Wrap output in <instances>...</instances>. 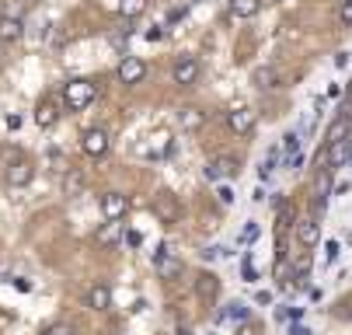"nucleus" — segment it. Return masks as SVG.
I'll return each instance as SVG.
<instances>
[{
	"mask_svg": "<svg viewBox=\"0 0 352 335\" xmlns=\"http://www.w3.org/2000/svg\"><path fill=\"white\" fill-rule=\"evenodd\" d=\"M80 147H84V154L87 158H105L109 154V147H112V140H109V133L105 129H84V136H80Z\"/></svg>",
	"mask_w": 352,
	"mask_h": 335,
	"instance_id": "nucleus-4",
	"label": "nucleus"
},
{
	"mask_svg": "<svg viewBox=\"0 0 352 335\" xmlns=\"http://www.w3.org/2000/svg\"><path fill=\"white\" fill-rule=\"evenodd\" d=\"M338 4H345V0H338Z\"/></svg>",
	"mask_w": 352,
	"mask_h": 335,
	"instance_id": "nucleus-43",
	"label": "nucleus"
},
{
	"mask_svg": "<svg viewBox=\"0 0 352 335\" xmlns=\"http://www.w3.org/2000/svg\"><path fill=\"white\" fill-rule=\"evenodd\" d=\"M195 294H199V301H203V304H213L220 297V279L213 272H199L195 276Z\"/></svg>",
	"mask_w": 352,
	"mask_h": 335,
	"instance_id": "nucleus-11",
	"label": "nucleus"
},
{
	"mask_svg": "<svg viewBox=\"0 0 352 335\" xmlns=\"http://www.w3.org/2000/svg\"><path fill=\"white\" fill-rule=\"evenodd\" d=\"M182 259L175 255V252H168V245H161L157 252H154V272L161 276V279H175V276H182Z\"/></svg>",
	"mask_w": 352,
	"mask_h": 335,
	"instance_id": "nucleus-6",
	"label": "nucleus"
},
{
	"mask_svg": "<svg viewBox=\"0 0 352 335\" xmlns=\"http://www.w3.org/2000/svg\"><path fill=\"white\" fill-rule=\"evenodd\" d=\"M42 335H77V332H74L70 325H60V321H56V325H49V328H42Z\"/></svg>",
	"mask_w": 352,
	"mask_h": 335,
	"instance_id": "nucleus-31",
	"label": "nucleus"
},
{
	"mask_svg": "<svg viewBox=\"0 0 352 335\" xmlns=\"http://www.w3.org/2000/svg\"><path fill=\"white\" fill-rule=\"evenodd\" d=\"M255 122H258V112L248 109V105H234V109L227 112V126H230L237 136H251V133H255Z\"/></svg>",
	"mask_w": 352,
	"mask_h": 335,
	"instance_id": "nucleus-3",
	"label": "nucleus"
},
{
	"mask_svg": "<svg viewBox=\"0 0 352 335\" xmlns=\"http://www.w3.org/2000/svg\"><path fill=\"white\" fill-rule=\"evenodd\" d=\"M217 199H220V203L227 206V203H234V193H230L227 185H220V188H217Z\"/></svg>",
	"mask_w": 352,
	"mask_h": 335,
	"instance_id": "nucleus-33",
	"label": "nucleus"
},
{
	"mask_svg": "<svg viewBox=\"0 0 352 335\" xmlns=\"http://www.w3.org/2000/svg\"><path fill=\"white\" fill-rule=\"evenodd\" d=\"M223 318H230V321H248V307L237 301V304H230V307H227V314H223Z\"/></svg>",
	"mask_w": 352,
	"mask_h": 335,
	"instance_id": "nucleus-29",
	"label": "nucleus"
},
{
	"mask_svg": "<svg viewBox=\"0 0 352 335\" xmlns=\"http://www.w3.org/2000/svg\"><path fill=\"white\" fill-rule=\"evenodd\" d=\"M241 171V161L234 158V154H220V158H213L210 164H206V182H220V178H234Z\"/></svg>",
	"mask_w": 352,
	"mask_h": 335,
	"instance_id": "nucleus-5",
	"label": "nucleus"
},
{
	"mask_svg": "<svg viewBox=\"0 0 352 335\" xmlns=\"http://www.w3.org/2000/svg\"><path fill=\"white\" fill-rule=\"evenodd\" d=\"M283 151H286V164L293 168V158H300V136L296 133H286L283 136Z\"/></svg>",
	"mask_w": 352,
	"mask_h": 335,
	"instance_id": "nucleus-25",
	"label": "nucleus"
},
{
	"mask_svg": "<svg viewBox=\"0 0 352 335\" xmlns=\"http://www.w3.org/2000/svg\"><path fill=\"white\" fill-rule=\"evenodd\" d=\"M122 234H126V224H122V220H105L102 227H98L94 241L102 245V248H116V245L122 241Z\"/></svg>",
	"mask_w": 352,
	"mask_h": 335,
	"instance_id": "nucleus-8",
	"label": "nucleus"
},
{
	"mask_svg": "<svg viewBox=\"0 0 352 335\" xmlns=\"http://www.w3.org/2000/svg\"><path fill=\"white\" fill-rule=\"evenodd\" d=\"M251 80H255V84L265 91V87H279V80H283V77H279V70H276V67H258Z\"/></svg>",
	"mask_w": 352,
	"mask_h": 335,
	"instance_id": "nucleus-23",
	"label": "nucleus"
},
{
	"mask_svg": "<svg viewBox=\"0 0 352 335\" xmlns=\"http://www.w3.org/2000/svg\"><path fill=\"white\" fill-rule=\"evenodd\" d=\"M116 77H119V80H122L126 87H133V84H140V80L146 77V63H143L140 56H126V60L119 63Z\"/></svg>",
	"mask_w": 352,
	"mask_h": 335,
	"instance_id": "nucleus-7",
	"label": "nucleus"
},
{
	"mask_svg": "<svg viewBox=\"0 0 352 335\" xmlns=\"http://www.w3.org/2000/svg\"><path fill=\"white\" fill-rule=\"evenodd\" d=\"M154 217L161 220V224H178V217H182V203H178V196L171 193V188H161V193L154 196Z\"/></svg>",
	"mask_w": 352,
	"mask_h": 335,
	"instance_id": "nucleus-2",
	"label": "nucleus"
},
{
	"mask_svg": "<svg viewBox=\"0 0 352 335\" xmlns=\"http://www.w3.org/2000/svg\"><path fill=\"white\" fill-rule=\"evenodd\" d=\"M32 178H35V168H32V161L18 158V161H11V164H8V182H11L14 188H25Z\"/></svg>",
	"mask_w": 352,
	"mask_h": 335,
	"instance_id": "nucleus-13",
	"label": "nucleus"
},
{
	"mask_svg": "<svg viewBox=\"0 0 352 335\" xmlns=\"http://www.w3.org/2000/svg\"><path fill=\"white\" fill-rule=\"evenodd\" d=\"M338 21L345 28H352V0H345V4H338Z\"/></svg>",
	"mask_w": 352,
	"mask_h": 335,
	"instance_id": "nucleus-30",
	"label": "nucleus"
},
{
	"mask_svg": "<svg viewBox=\"0 0 352 335\" xmlns=\"http://www.w3.org/2000/svg\"><path fill=\"white\" fill-rule=\"evenodd\" d=\"M171 77H175V84H182V87H192V84L199 80V60H195V56H182V60L175 63Z\"/></svg>",
	"mask_w": 352,
	"mask_h": 335,
	"instance_id": "nucleus-9",
	"label": "nucleus"
},
{
	"mask_svg": "<svg viewBox=\"0 0 352 335\" xmlns=\"http://www.w3.org/2000/svg\"><path fill=\"white\" fill-rule=\"evenodd\" d=\"M237 335H258V328H255V325H241Z\"/></svg>",
	"mask_w": 352,
	"mask_h": 335,
	"instance_id": "nucleus-39",
	"label": "nucleus"
},
{
	"mask_svg": "<svg viewBox=\"0 0 352 335\" xmlns=\"http://www.w3.org/2000/svg\"><path fill=\"white\" fill-rule=\"evenodd\" d=\"M178 122H182L185 133H199V129L206 126V112H203V109H195V105H188V109L178 112Z\"/></svg>",
	"mask_w": 352,
	"mask_h": 335,
	"instance_id": "nucleus-16",
	"label": "nucleus"
},
{
	"mask_svg": "<svg viewBox=\"0 0 352 335\" xmlns=\"http://www.w3.org/2000/svg\"><path fill=\"white\" fill-rule=\"evenodd\" d=\"M265 4H279V0H265Z\"/></svg>",
	"mask_w": 352,
	"mask_h": 335,
	"instance_id": "nucleus-40",
	"label": "nucleus"
},
{
	"mask_svg": "<svg viewBox=\"0 0 352 335\" xmlns=\"http://www.w3.org/2000/svg\"><path fill=\"white\" fill-rule=\"evenodd\" d=\"M296 241L304 245V248H314L318 241H321V224H318V217H304L296 224Z\"/></svg>",
	"mask_w": 352,
	"mask_h": 335,
	"instance_id": "nucleus-12",
	"label": "nucleus"
},
{
	"mask_svg": "<svg viewBox=\"0 0 352 335\" xmlns=\"http://www.w3.org/2000/svg\"><path fill=\"white\" fill-rule=\"evenodd\" d=\"M28 4H35V0H28Z\"/></svg>",
	"mask_w": 352,
	"mask_h": 335,
	"instance_id": "nucleus-42",
	"label": "nucleus"
},
{
	"mask_svg": "<svg viewBox=\"0 0 352 335\" xmlns=\"http://www.w3.org/2000/svg\"><path fill=\"white\" fill-rule=\"evenodd\" d=\"M324 255H328V259H338V241H328V245H324Z\"/></svg>",
	"mask_w": 352,
	"mask_h": 335,
	"instance_id": "nucleus-36",
	"label": "nucleus"
},
{
	"mask_svg": "<svg viewBox=\"0 0 352 335\" xmlns=\"http://www.w3.org/2000/svg\"><path fill=\"white\" fill-rule=\"evenodd\" d=\"M84 304H87L91 311H109V307H112V290H109L105 283H94L91 290L84 294Z\"/></svg>",
	"mask_w": 352,
	"mask_h": 335,
	"instance_id": "nucleus-14",
	"label": "nucleus"
},
{
	"mask_svg": "<svg viewBox=\"0 0 352 335\" xmlns=\"http://www.w3.org/2000/svg\"><path fill=\"white\" fill-rule=\"evenodd\" d=\"M63 193L67 196H80L84 193V171L70 164V171H63Z\"/></svg>",
	"mask_w": 352,
	"mask_h": 335,
	"instance_id": "nucleus-20",
	"label": "nucleus"
},
{
	"mask_svg": "<svg viewBox=\"0 0 352 335\" xmlns=\"http://www.w3.org/2000/svg\"><path fill=\"white\" fill-rule=\"evenodd\" d=\"M102 213H105V220H122V217L129 213V196H122V193H105V196H102Z\"/></svg>",
	"mask_w": 352,
	"mask_h": 335,
	"instance_id": "nucleus-10",
	"label": "nucleus"
},
{
	"mask_svg": "<svg viewBox=\"0 0 352 335\" xmlns=\"http://www.w3.org/2000/svg\"><path fill=\"white\" fill-rule=\"evenodd\" d=\"M28 0H0V14H11V18H25Z\"/></svg>",
	"mask_w": 352,
	"mask_h": 335,
	"instance_id": "nucleus-26",
	"label": "nucleus"
},
{
	"mask_svg": "<svg viewBox=\"0 0 352 335\" xmlns=\"http://www.w3.org/2000/svg\"><path fill=\"white\" fill-rule=\"evenodd\" d=\"M178 335H192V332H178Z\"/></svg>",
	"mask_w": 352,
	"mask_h": 335,
	"instance_id": "nucleus-41",
	"label": "nucleus"
},
{
	"mask_svg": "<svg viewBox=\"0 0 352 335\" xmlns=\"http://www.w3.org/2000/svg\"><path fill=\"white\" fill-rule=\"evenodd\" d=\"M345 129H349V119H335V122H331V129H328V136H324V143L342 140V136H345Z\"/></svg>",
	"mask_w": 352,
	"mask_h": 335,
	"instance_id": "nucleus-28",
	"label": "nucleus"
},
{
	"mask_svg": "<svg viewBox=\"0 0 352 335\" xmlns=\"http://www.w3.org/2000/svg\"><path fill=\"white\" fill-rule=\"evenodd\" d=\"M56 119H60V112H56V105L49 102V98H42V102L35 105V122H38V129H53Z\"/></svg>",
	"mask_w": 352,
	"mask_h": 335,
	"instance_id": "nucleus-18",
	"label": "nucleus"
},
{
	"mask_svg": "<svg viewBox=\"0 0 352 335\" xmlns=\"http://www.w3.org/2000/svg\"><path fill=\"white\" fill-rule=\"evenodd\" d=\"M161 39H164V28H157V25L146 32V42H161Z\"/></svg>",
	"mask_w": 352,
	"mask_h": 335,
	"instance_id": "nucleus-34",
	"label": "nucleus"
},
{
	"mask_svg": "<svg viewBox=\"0 0 352 335\" xmlns=\"http://www.w3.org/2000/svg\"><path fill=\"white\" fill-rule=\"evenodd\" d=\"M311 266H314V255H311V252H296V259H293V266H289V276H293V279H304V276L311 272Z\"/></svg>",
	"mask_w": 352,
	"mask_h": 335,
	"instance_id": "nucleus-22",
	"label": "nucleus"
},
{
	"mask_svg": "<svg viewBox=\"0 0 352 335\" xmlns=\"http://www.w3.org/2000/svg\"><path fill=\"white\" fill-rule=\"evenodd\" d=\"M324 158H328V168H342L349 161V140H331L328 147H324Z\"/></svg>",
	"mask_w": 352,
	"mask_h": 335,
	"instance_id": "nucleus-17",
	"label": "nucleus"
},
{
	"mask_svg": "<svg viewBox=\"0 0 352 335\" xmlns=\"http://www.w3.org/2000/svg\"><path fill=\"white\" fill-rule=\"evenodd\" d=\"M241 272H244V279H248V283H255V279H258V269H255V262H251V259H244V262H241Z\"/></svg>",
	"mask_w": 352,
	"mask_h": 335,
	"instance_id": "nucleus-32",
	"label": "nucleus"
},
{
	"mask_svg": "<svg viewBox=\"0 0 352 335\" xmlns=\"http://www.w3.org/2000/svg\"><path fill=\"white\" fill-rule=\"evenodd\" d=\"M126 241H129V245H133V248H136V245H140V241H143V234H140V230H129V234H126Z\"/></svg>",
	"mask_w": 352,
	"mask_h": 335,
	"instance_id": "nucleus-35",
	"label": "nucleus"
},
{
	"mask_svg": "<svg viewBox=\"0 0 352 335\" xmlns=\"http://www.w3.org/2000/svg\"><path fill=\"white\" fill-rule=\"evenodd\" d=\"M98 98V84L94 80H84V77H74L63 84V102L70 112H84L91 102Z\"/></svg>",
	"mask_w": 352,
	"mask_h": 335,
	"instance_id": "nucleus-1",
	"label": "nucleus"
},
{
	"mask_svg": "<svg viewBox=\"0 0 352 335\" xmlns=\"http://www.w3.org/2000/svg\"><path fill=\"white\" fill-rule=\"evenodd\" d=\"M255 301H258V304H265V307H269V304H272V294H269V290H258V294H255Z\"/></svg>",
	"mask_w": 352,
	"mask_h": 335,
	"instance_id": "nucleus-37",
	"label": "nucleus"
},
{
	"mask_svg": "<svg viewBox=\"0 0 352 335\" xmlns=\"http://www.w3.org/2000/svg\"><path fill=\"white\" fill-rule=\"evenodd\" d=\"M150 140H154V143H150V147H143V154H146V158H164L168 147H171V133H168V129H157Z\"/></svg>",
	"mask_w": 352,
	"mask_h": 335,
	"instance_id": "nucleus-19",
	"label": "nucleus"
},
{
	"mask_svg": "<svg viewBox=\"0 0 352 335\" xmlns=\"http://www.w3.org/2000/svg\"><path fill=\"white\" fill-rule=\"evenodd\" d=\"M258 234H262L258 220H248V224H244V230H241V237H237V241H241V245H251V241H255Z\"/></svg>",
	"mask_w": 352,
	"mask_h": 335,
	"instance_id": "nucleus-27",
	"label": "nucleus"
},
{
	"mask_svg": "<svg viewBox=\"0 0 352 335\" xmlns=\"http://www.w3.org/2000/svg\"><path fill=\"white\" fill-rule=\"evenodd\" d=\"M150 8V0H122V8H119V14L126 18V21H133V18H140L143 11Z\"/></svg>",
	"mask_w": 352,
	"mask_h": 335,
	"instance_id": "nucleus-24",
	"label": "nucleus"
},
{
	"mask_svg": "<svg viewBox=\"0 0 352 335\" xmlns=\"http://www.w3.org/2000/svg\"><path fill=\"white\" fill-rule=\"evenodd\" d=\"M102 8H105V11H119L122 0H102Z\"/></svg>",
	"mask_w": 352,
	"mask_h": 335,
	"instance_id": "nucleus-38",
	"label": "nucleus"
},
{
	"mask_svg": "<svg viewBox=\"0 0 352 335\" xmlns=\"http://www.w3.org/2000/svg\"><path fill=\"white\" fill-rule=\"evenodd\" d=\"M25 35V18L0 14V42H18Z\"/></svg>",
	"mask_w": 352,
	"mask_h": 335,
	"instance_id": "nucleus-15",
	"label": "nucleus"
},
{
	"mask_svg": "<svg viewBox=\"0 0 352 335\" xmlns=\"http://www.w3.org/2000/svg\"><path fill=\"white\" fill-rule=\"evenodd\" d=\"M262 11V0H230V14L234 18H255Z\"/></svg>",
	"mask_w": 352,
	"mask_h": 335,
	"instance_id": "nucleus-21",
	"label": "nucleus"
}]
</instances>
